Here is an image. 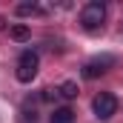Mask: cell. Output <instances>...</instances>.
Wrapping results in <instances>:
<instances>
[{
  "label": "cell",
  "mask_w": 123,
  "mask_h": 123,
  "mask_svg": "<svg viewBox=\"0 0 123 123\" xmlns=\"http://www.w3.org/2000/svg\"><path fill=\"white\" fill-rule=\"evenodd\" d=\"M92 109H94V115H97L100 120H109V117L117 112V97L112 92H100V94H94Z\"/></svg>",
  "instance_id": "3"
},
{
  "label": "cell",
  "mask_w": 123,
  "mask_h": 123,
  "mask_svg": "<svg viewBox=\"0 0 123 123\" xmlns=\"http://www.w3.org/2000/svg\"><path fill=\"white\" fill-rule=\"evenodd\" d=\"M112 63H115V57H109V55H106V57H94V60H89L86 66H83V77H86V80L100 77V74H103Z\"/></svg>",
  "instance_id": "4"
},
{
  "label": "cell",
  "mask_w": 123,
  "mask_h": 123,
  "mask_svg": "<svg viewBox=\"0 0 123 123\" xmlns=\"http://www.w3.org/2000/svg\"><path fill=\"white\" fill-rule=\"evenodd\" d=\"M37 66H40L37 55H34L31 49H26V52L20 55V60H17V72H14V77H17L20 83H31V80L37 77Z\"/></svg>",
  "instance_id": "2"
},
{
  "label": "cell",
  "mask_w": 123,
  "mask_h": 123,
  "mask_svg": "<svg viewBox=\"0 0 123 123\" xmlns=\"http://www.w3.org/2000/svg\"><path fill=\"white\" fill-rule=\"evenodd\" d=\"M29 26H23V23H17V26H12V40H17V43H23V40H29Z\"/></svg>",
  "instance_id": "8"
},
{
  "label": "cell",
  "mask_w": 123,
  "mask_h": 123,
  "mask_svg": "<svg viewBox=\"0 0 123 123\" xmlns=\"http://www.w3.org/2000/svg\"><path fill=\"white\" fill-rule=\"evenodd\" d=\"M49 123H74V112L72 109H55L52 112V117H49Z\"/></svg>",
  "instance_id": "5"
},
{
  "label": "cell",
  "mask_w": 123,
  "mask_h": 123,
  "mask_svg": "<svg viewBox=\"0 0 123 123\" xmlns=\"http://www.w3.org/2000/svg\"><path fill=\"white\" fill-rule=\"evenodd\" d=\"M57 97V89H43V100H55Z\"/></svg>",
  "instance_id": "9"
},
{
  "label": "cell",
  "mask_w": 123,
  "mask_h": 123,
  "mask_svg": "<svg viewBox=\"0 0 123 123\" xmlns=\"http://www.w3.org/2000/svg\"><path fill=\"white\" fill-rule=\"evenodd\" d=\"M14 12H17V17H29V14H40L43 9H40L37 3H20V6H17Z\"/></svg>",
  "instance_id": "7"
},
{
  "label": "cell",
  "mask_w": 123,
  "mask_h": 123,
  "mask_svg": "<svg viewBox=\"0 0 123 123\" xmlns=\"http://www.w3.org/2000/svg\"><path fill=\"white\" fill-rule=\"evenodd\" d=\"M3 29H6V17H0V31H3Z\"/></svg>",
  "instance_id": "10"
},
{
  "label": "cell",
  "mask_w": 123,
  "mask_h": 123,
  "mask_svg": "<svg viewBox=\"0 0 123 123\" xmlns=\"http://www.w3.org/2000/svg\"><path fill=\"white\" fill-rule=\"evenodd\" d=\"M77 92H80V89H77V83H74V80H66V83H60V89H57V94L66 97V100H74Z\"/></svg>",
  "instance_id": "6"
},
{
  "label": "cell",
  "mask_w": 123,
  "mask_h": 123,
  "mask_svg": "<svg viewBox=\"0 0 123 123\" xmlns=\"http://www.w3.org/2000/svg\"><path fill=\"white\" fill-rule=\"evenodd\" d=\"M103 20H106V6H103L100 0H92V3L83 6V12H80V23H83L86 31H97L100 26H103Z\"/></svg>",
  "instance_id": "1"
}]
</instances>
